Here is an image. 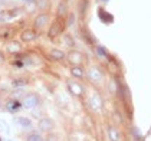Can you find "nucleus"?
Listing matches in <instances>:
<instances>
[{
	"instance_id": "4be33fe9",
	"label": "nucleus",
	"mask_w": 151,
	"mask_h": 141,
	"mask_svg": "<svg viewBox=\"0 0 151 141\" xmlns=\"http://www.w3.org/2000/svg\"><path fill=\"white\" fill-rule=\"evenodd\" d=\"M104 1H106V0H104Z\"/></svg>"
},
{
	"instance_id": "f03ea898",
	"label": "nucleus",
	"mask_w": 151,
	"mask_h": 141,
	"mask_svg": "<svg viewBox=\"0 0 151 141\" xmlns=\"http://www.w3.org/2000/svg\"><path fill=\"white\" fill-rule=\"evenodd\" d=\"M62 32H63V24L60 23L59 20H56V22H53L52 26L49 27V30H47V37H49V39H55V37H58Z\"/></svg>"
},
{
	"instance_id": "0eeeda50",
	"label": "nucleus",
	"mask_w": 151,
	"mask_h": 141,
	"mask_svg": "<svg viewBox=\"0 0 151 141\" xmlns=\"http://www.w3.org/2000/svg\"><path fill=\"white\" fill-rule=\"evenodd\" d=\"M6 50L10 52V53H17V52L22 50V45H20V42H17V40H10V42H7V45H6Z\"/></svg>"
},
{
	"instance_id": "f257e3e1",
	"label": "nucleus",
	"mask_w": 151,
	"mask_h": 141,
	"mask_svg": "<svg viewBox=\"0 0 151 141\" xmlns=\"http://www.w3.org/2000/svg\"><path fill=\"white\" fill-rule=\"evenodd\" d=\"M49 22H50V17H49V14H47V13H39V14L35 17V20H33L35 30L36 29H42V27L47 26Z\"/></svg>"
},
{
	"instance_id": "ddd939ff",
	"label": "nucleus",
	"mask_w": 151,
	"mask_h": 141,
	"mask_svg": "<svg viewBox=\"0 0 151 141\" xmlns=\"http://www.w3.org/2000/svg\"><path fill=\"white\" fill-rule=\"evenodd\" d=\"M70 73L75 78H83V69H82L81 66H72L70 68Z\"/></svg>"
},
{
	"instance_id": "6ab92c4d",
	"label": "nucleus",
	"mask_w": 151,
	"mask_h": 141,
	"mask_svg": "<svg viewBox=\"0 0 151 141\" xmlns=\"http://www.w3.org/2000/svg\"><path fill=\"white\" fill-rule=\"evenodd\" d=\"M46 1H47V0H39V3H37V6H39L40 9H45V7H46V6H47V4H46Z\"/></svg>"
},
{
	"instance_id": "423d86ee",
	"label": "nucleus",
	"mask_w": 151,
	"mask_h": 141,
	"mask_svg": "<svg viewBox=\"0 0 151 141\" xmlns=\"http://www.w3.org/2000/svg\"><path fill=\"white\" fill-rule=\"evenodd\" d=\"M68 89L72 95H76V96H81L83 94V88L81 86V83L78 82H68Z\"/></svg>"
},
{
	"instance_id": "f3484780",
	"label": "nucleus",
	"mask_w": 151,
	"mask_h": 141,
	"mask_svg": "<svg viewBox=\"0 0 151 141\" xmlns=\"http://www.w3.org/2000/svg\"><path fill=\"white\" fill-rule=\"evenodd\" d=\"M27 83V81L26 79H23V78H19V79H13L12 81V85L16 88V86H24Z\"/></svg>"
},
{
	"instance_id": "f8f14e48",
	"label": "nucleus",
	"mask_w": 151,
	"mask_h": 141,
	"mask_svg": "<svg viewBox=\"0 0 151 141\" xmlns=\"http://www.w3.org/2000/svg\"><path fill=\"white\" fill-rule=\"evenodd\" d=\"M108 137H109V141H119V132H118V129L114 128V127H109L108 128Z\"/></svg>"
},
{
	"instance_id": "6e6552de",
	"label": "nucleus",
	"mask_w": 151,
	"mask_h": 141,
	"mask_svg": "<svg viewBox=\"0 0 151 141\" xmlns=\"http://www.w3.org/2000/svg\"><path fill=\"white\" fill-rule=\"evenodd\" d=\"M39 128L42 129V131H50V129L53 128V121L50 118H42L39 121Z\"/></svg>"
},
{
	"instance_id": "aec40b11",
	"label": "nucleus",
	"mask_w": 151,
	"mask_h": 141,
	"mask_svg": "<svg viewBox=\"0 0 151 141\" xmlns=\"http://www.w3.org/2000/svg\"><path fill=\"white\" fill-rule=\"evenodd\" d=\"M4 62V56H3V53L0 52V63H3Z\"/></svg>"
},
{
	"instance_id": "1a4fd4ad",
	"label": "nucleus",
	"mask_w": 151,
	"mask_h": 141,
	"mask_svg": "<svg viewBox=\"0 0 151 141\" xmlns=\"http://www.w3.org/2000/svg\"><path fill=\"white\" fill-rule=\"evenodd\" d=\"M49 56H50L52 60H62L66 55H65V52H63V50H60V49H56V47H55V49H50Z\"/></svg>"
},
{
	"instance_id": "39448f33",
	"label": "nucleus",
	"mask_w": 151,
	"mask_h": 141,
	"mask_svg": "<svg viewBox=\"0 0 151 141\" xmlns=\"http://www.w3.org/2000/svg\"><path fill=\"white\" fill-rule=\"evenodd\" d=\"M37 104H39V98H37L36 95H33V94L27 95V96L24 98V101H23V106L24 108H27V109L37 106Z\"/></svg>"
},
{
	"instance_id": "20e7f679",
	"label": "nucleus",
	"mask_w": 151,
	"mask_h": 141,
	"mask_svg": "<svg viewBox=\"0 0 151 141\" xmlns=\"http://www.w3.org/2000/svg\"><path fill=\"white\" fill-rule=\"evenodd\" d=\"M37 37V32L35 29H24L23 32L20 33V39L22 42H32Z\"/></svg>"
},
{
	"instance_id": "dca6fc26",
	"label": "nucleus",
	"mask_w": 151,
	"mask_h": 141,
	"mask_svg": "<svg viewBox=\"0 0 151 141\" xmlns=\"http://www.w3.org/2000/svg\"><path fill=\"white\" fill-rule=\"evenodd\" d=\"M27 141H43V137L39 132H32L27 135Z\"/></svg>"
},
{
	"instance_id": "9d476101",
	"label": "nucleus",
	"mask_w": 151,
	"mask_h": 141,
	"mask_svg": "<svg viewBox=\"0 0 151 141\" xmlns=\"http://www.w3.org/2000/svg\"><path fill=\"white\" fill-rule=\"evenodd\" d=\"M91 106H92L93 109H99L101 106H102V101H101V98L98 96L96 94H93L92 96H91Z\"/></svg>"
},
{
	"instance_id": "5701e85b",
	"label": "nucleus",
	"mask_w": 151,
	"mask_h": 141,
	"mask_svg": "<svg viewBox=\"0 0 151 141\" xmlns=\"http://www.w3.org/2000/svg\"><path fill=\"white\" fill-rule=\"evenodd\" d=\"M0 141H1V140H0Z\"/></svg>"
},
{
	"instance_id": "a211bd4d",
	"label": "nucleus",
	"mask_w": 151,
	"mask_h": 141,
	"mask_svg": "<svg viewBox=\"0 0 151 141\" xmlns=\"http://www.w3.org/2000/svg\"><path fill=\"white\" fill-rule=\"evenodd\" d=\"M73 23H75V14H73V13H69L68 20H66V27H72Z\"/></svg>"
},
{
	"instance_id": "7ed1b4c3",
	"label": "nucleus",
	"mask_w": 151,
	"mask_h": 141,
	"mask_svg": "<svg viewBox=\"0 0 151 141\" xmlns=\"http://www.w3.org/2000/svg\"><path fill=\"white\" fill-rule=\"evenodd\" d=\"M68 60H69L72 65L79 66V63L83 60V55H82L79 50H70L69 53H68Z\"/></svg>"
},
{
	"instance_id": "2eb2a0df",
	"label": "nucleus",
	"mask_w": 151,
	"mask_h": 141,
	"mask_svg": "<svg viewBox=\"0 0 151 141\" xmlns=\"http://www.w3.org/2000/svg\"><path fill=\"white\" fill-rule=\"evenodd\" d=\"M17 122L22 125V127H24V128H29L30 125H32V122H30V119L29 118H26V117H20V118H17Z\"/></svg>"
},
{
	"instance_id": "9b49d317",
	"label": "nucleus",
	"mask_w": 151,
	"mask_h": 141,
	"mask_svg": "<svg viewBox=\"0 0 151 141\" xmlns=\"http://www.w3.org/2000/svg\"><path fill=\"white\" fill-rule=\"evenodd\" d=\"M68 13V4H66V1H60L58 4V10H56V14H58L59 17H62V16H65Z\"/></svg>"
},
{
	"instance_id": "412c9836",
	"label": "nucleus",
	"mask_w": 151,
	"mask_h": 141,
	"mask_svg": "<svg viewBox=\"0 0 151 141\" xmlns=\"http://www.w3.org/2000/svg\"><path fill=\"white\" fill-rule=\"evenodd\" d=\"M1 16H3V13H1V10H0V19H1Z\"/></svg>"
},
{
	"instance_id": "4468645a",
	"label": "nucleus",
	"mask_w": 151,
	"mask_h": 141,
	"mask_svg": "<svg viewBox=\"0 0 151 141\" xmlns=\"http://www.w3.org/2000/svg\"><path fill=\"white\" fill-rule=\"evenodd\" d=\"M7 109H9V111H12V112L19 111V109H20V102H19V101H16V99L9 101V104H7Z\"/></svg>"
}]
</instances>
